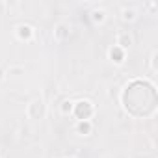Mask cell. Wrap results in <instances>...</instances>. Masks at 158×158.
<instances>
[{"instance_id": "cell-2", "label": "cell", "mask_w": 158, "mask_h": 158, "mask_svg": "<svg viewBox=\"0 0 158 158\" xmlns=\"http://www.w3.org/2000/svg\"><path fill=\"white\" fill-rule=\"evenodd\" d=\"M93 114V106L88 102V101H80L74 104V115L80 119V121H88Z\"/></svg>"}, {"instance_id": "cell-5", "label": "cell", "mask_w": 158, "mask_h": 158, "mask_svg": "<svg viewBox=\"0 0 158 158\" xmlns=\"http://www.w3.org/2000/svg\"><path fill=\"white\" fill-rule=\"evenodd\" d=\"M32 35V28L30 26H19V37L21 39H28Z\"/></svg>"}, {"instance_id": "cell-6", "label": "cell", "mask_w": 158, "mask_h": 158, "mask_svg": "<svg viewBox=\"0 0 158 158\" xmlns=\"http://www.w3.org/2000/svg\"><path fill=\"white\" fill-rule=\"evenodd\" d=\"M89 130H91L89 123L88 121H80V125H78V132H80V134H88Z\"/></svg>"}, {"instance_id": "cell-8", "label": "cell", "mask_w": 158, "mask_h": 158, "mask_svg": "<svg viewBox=\"0 0 158 158\" xmlns=\"http://www.w3.org/2000/svg\"><path fill=\"white\" fill-rule=\"evenodd\" d=\"M93 19H95V21H102V13H101V11L93 13Z\"/></svg>"}, {"instance_id": "cell-3", "label": "cell", "mask_w": 158, "mask_h": 158, "mask_svg": "<svg viewBox=\"0 0 158 158\" xmlns=\"http://www.w3.org/2000/svg\"><path fill=\"white\" fill-rule=\"evenodd\" d=\"M28 114H30V117H32V119H41V117L45 115V104H43V101L35 99V101L30 104Z\"/></svg>"}, {"instance_id": "cell-4", "label": "cell", "mask_w": 158, "mask_h": 158, "mask_svg": "<svg viewBox=\"0 0 158 158\" xmlns=\"http://www.w3.org/2000/svg\"><path fill=\"white\" fill-rule=\"evenodd\" d=\"M110 58L114 60V61H123V58H125V54H123V48L121 47H114L112 50H110Z\"/></svg>"}, {"instance_id": "cell-7", "label": "cell", "mask_w": 158, "mask_h": 158, "mask_svg": "<svg viewBox=\"0 0 158 158\" xmlns=\"http://www.w3.org/2000/svg\"><path fill=\"white\" fill-rule=\"evenodd\" d=\"M132 43V39H130V35H127V34H123L121 37H119V45L121 47H128Z\"/></svg>"}, {"instance_id": "cell-10", "label": "cell", "mask_w": 158, "mask_h": 158, "mask_svg": "<svg viewBox=\"0 0 158 158\" xmlns=\"http://www.w3.org/2000/svg\"><path fill=\"white\" fill-rule=\"evenodd\" d=\"M71 110V102H63V112H69Z\"/></svg>"}, {"instance_id": "cell-1", "label": "cell", "mask_w": 158, "mask_h": 158, "mask_svg": "<svg viewBox=\"0 0 158 158\" xmlns=\"http://www.w3.org/2000/svg\"><path fill=\"white\" fill-rule=\"evenodd\" d=\"M158 97L152 84L145 80H134L123 91V106L134 117H147L156 110Z\"/></svg>"}, {"instance_id": "cell-9", "label": "cell", "mask_w": 158, "mask_h": 158, "mask_svg": "<svg viewBox=\"0 0 158 158\" xmlns=\"http://www.w3.org/2000/svg\"><path fill=\"white\" fill-rule=\"evenodd\" d=\"M123 17H125V19H132V17H134V13H132V11H125V15H123Z\"/></svg>"}]
</instances>
